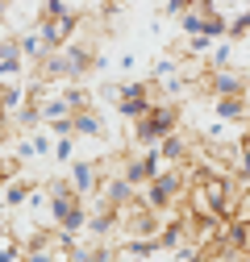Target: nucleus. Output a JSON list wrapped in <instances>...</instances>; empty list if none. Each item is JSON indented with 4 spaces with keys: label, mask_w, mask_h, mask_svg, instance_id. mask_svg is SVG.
I'll use <instances>...</instances> for the list:
<instances>
[{
    "label": "nucleus",
    "mask_w": 250,
    "mask_h": 262,
    "mask_svg": "<svg viewBox=\"0 0 250 262\" xmlns=\"http://www.w3.org/2000/svg\"><path fill=\"white\" fill-rule=\"evenodd\" d=\"M179 117H183L179 104H175V100H163V96H159V100H154V108H150L146 117L134 121V142L146 146V150H150V146H159L167 134H175V129H179Z\"/></svg>",
    "instance_id": "obj_1"
},
{
    "label": "nucleus",
    "mask_w": 250,
    "mask_h": 262,
    "mask_svg": "<svg viewBox=\"0 0 250 262\" xmlns=\"http://www.w3.org/2000/svg\"><path fill=\"white\" fill-rule=\"evenodd\" d=\"M154 108V79H134V83H121V100H117V113L125 121H138Z\"/></svg>",
    "instance_id": "obj_2"
},
{
    "label": "nucleus",
    "mask_w": 250,
    "mask_h": 262,
    "mask_svg": "<svg viewBox=\"0 0 250 262\" xmlns=\"http://www.w3.org/2000/svg\"><path fill=\"white\" fill-rule=\"evenodd\" d=\"M75 29H79V13L71 17H38V34L50 50H62L67 42H75Z\"/></svg>",
    "instance_id": "obj_3"
},
{
    "label": "nucleus",
    "mask_w": 250,
    "mask_h": 262,
    "mask_svg": "<svg viewBox=\"0 0 250 262\" xmlns=\"http://www.w3.org/2000/svg\"><path fill=\"white\" fill-rule=\"evenodd\" d=\"M204 88L213 96H246V75L238 67H204Z\"/></svg>",
    "instance_id": "obj_4"
},
{
    "label": "nucleus",
    "mask_w": 250,
    "mask_h": 262,
    "mask_svg": "<svg viewBox=\"0 0 250 262\" xmlns=\"http://www.w3.org/2000/svg\"><path fill=\"white\" fill-rule=\"evenodd\" d=\"M159 171H163V154H159V146H150L142 158H130V162H125V179H130L134 187H146Z\"/></svg>",
    "instance_id": "obj_5"
},
{
    "label": "nucleus",
    "mask_w": 250,
    "mask_h": 262,
    "mask_svg": "<svg viewBox=\"0 0 250 262\" xmlns=\"http://www.w3.org/2000/svg\"><path fill=\"white\" fill-rule=\"evenodd\" d=\"M38 83H75V75H71V58H67V50H50L42 62H38Z\"/></svg>",
    "instance_id": "obj_6"
},
{
    "label": "nucleus",
    "mask_w": 250,
    "mask_h": 262,
    "mask_svg": "<svg viewBox=\"0 0 250 262\" xmlns=\"http://www.w3.org/2000/svg\"><path fill=\"white\" fill-rule=\"evenodd\" d=\"M67 179L75 183V191H79V195H96V191H100V183H105V175H100V162H92V158L71 162Z\"/></svg>",
    "instance_id": "obj_7"
},
{
    "label": "nucleus",
    "mask_w": 250,
    "mask_h": 262,
    "mask_svg": "<svg viewBox=\"0 0 250 262\" xmlns=\"http://www.w3.org/2000/svg\"><path fill=\"white\" fill-rule=\"evenodd\" d=\"M213 117L250 125V96H213Z\"/></svg>",
    "instance_id": "obj_8"
},
{
    "label": "nucleus",
    "mask_w": 250,
    "mask_h": 262,
    "mask_svg": "<svg viewBox=\"0 0 250 262\" xmlns=\"http://www.w3.org/2000/svg\"><path fill=\"white\" fill-rule=\"evenodd\" d=\"M192 142H187L183 134H179V129H175V134H167L163 142H159V154H163V167H183V162L187 158H192Z\"/></svg>",
    "instance_id": "obj_9"
},
{
    "label": "nucleus",
    "mask_w": 250,
    "mask_h": 262,
    "mask_svg": "<svg viewBox=\"0 0 250 262\" xmlns=\"http://www.w3.org/2000/svg\"><path fill=\"white\" fill-rule=\"evenodd\" d=\"M100 195H105L109 204L125 208V204H134V183L125 179V171H121V175H109V179L100 183Z\"/></svg>",
    "instance_id": "obj_10"
},
{
    "label": "nucleus",
    "mask_w": 250,
    "mask_h": 262,
    "mask_svg": "<svg viewBox=\"0 0 250 262\" xmlns=\"http://www.w3.org/2000/svg\"><path fill=\"white\" fill-rule=\"evenodd\" d=\"M75 134L79 138H105V117L96 113V104L75 113Z\"/></svg>",
    "instance_id": "obj_11"
},
{
    "label": "nucleus",
    "mask_w": 250,
    "mask_h": 262,
    "mask_svg": "<svg viewBox=\"0 0 250 262\" xmlns=\"http://www.w3.org/2000/svg\"><path fill=\"white\" fill-rule=\"evenodd\" d=\"M21 54L29 58V62H34V67H38V62L50 54V46L42 42V34H38V29H34V34H21Z\"/></svg>",
    "instance_id": "obj_12"
},
{
    "label": "nucleus",
    "mask_w": 250,
    "mask_h": 262,
    "mask_svg": "<svg viewBox=\"0 0 250 262\" xmlns=\"http://www.w3.org/2000/svg\"><path fill=\"white\" fill-rule=\"evenodd\" d=\"M121 254L125 258H150V254H159V242H154V237H125Z\"/></svg>",
    "instance_id": "obj_13"
},
{
    "label": "nucleus",
    "mask_w": 250,
    "mask_h": 262,
    "mask_svg": "<svg viewBox=\"0 0 250 262\" xmlns=\"http://www.w3.org/2000/svg\"><path fill=\"white\" fill-rule=\"evenodd\" d=\"M29 191H34V183H29V179H13L9 187H5V208H21L25 200H29Z\"/></svg>",
    "instance_id": "obj_14"
},
{
    "label": "nucleus",
    "mask_w": 250,
    "mask_h": 262,
    "mask_svg": "<svg viewBox=\"0 0 250 262\" xmlns=\"http://www.w3.org/2000/svg\"><path fill=\"white\" fill-rule=\"evenodd\" d=\"M225 21H230V34H225V38H246V34H250V0H246L242 9H234Z\"/></svg>",
    "instance_id": "obj_15"
},
{
    "label": "nucleus",
    "mask_w": 250,
    "mask_h": 262,
    "mask_svg": "<svg viewBox=\"0 0 250 262\" xmlns=\"http://www.w3.org/2000/svg\"><path fill=\"white\" fill-rule=\"evenodd\" d=\"M175 71H183V67H179V54H163V58H154L150 79H154V83H163V79H171Z\"/></svg>",
    "instance_id": "obj_16"
},
{
    "label": "nucleus",
    "mask_w": 250,
    "mask_h": 262,
    "mask_svg": "<svg viewBox=\"0 0 250 262\" xmlns=\"http://www.w3.org/2000/svg\"><path fill=\"white\" fill-rule=\"evenodd\" d=\"M21 108V83H0V113Z\"/></svg>",
    "instance_id": "obj_17"
},
{
    "label": "nucleus",
    "mask_w": 250,
    "mask_h": 262,
    "mask_svg": "<svg viewBox=\"0 0 250 262\" xmlns=\"http://www.w3.org/2000/svg\"><path fill=\"white\" fill-rule=\"evenodd\" d=\"M21 175V158L17 154H5V150H0V183H13Z\"/></svg>",
    "instance_id": "obj_18"
},
{
    "label": "nucleus",
    "mask_w": 250,
    "mask_h": 262,
    "mask_svg": "<svg viewBox=\"0 0 250 262\" xmlns=\"http://www.w3.org/2000/svg\"><path fill=\"white\" fill-rule=\"evenodd\" d=\"M213 42H217V38H209V34H187L183 50H187V54H204V50H213Z\"/></svg>",
    "instance_id": "obj_19"
},
{
    "label": "nucleus",
    "mask_w": 250,
    "mask_h": 262,
    "mask_svg": "<svg viewBox=\"0 0 250 262\" xmlns=\"http://www.w3.org/2000/svg\"><path fill=\"white\" fill-rule=\"evenodd\" d=\"M204 67H230V42H213L209 50V62Z\"/></svg>",
    "instance_id": "obj_20"
},
{
    "label": "nucleus",
    "mask_w": 250,
    "mask_h": 262,
    "mask_svg": "<svg viewBox=\"0 0 250 262\" xmlns=\"http://www.w3.org/2000/svg\"><path fill=\"white\" fill-rule=\"evenodd\" d=\"M75 154V134L71 138H54V162H71Z\"/></svg>",
    "instance_id": "obj_21"
},
{
    "label": "nucleus",
    "mask_w": 250,
    "mask_h": 262,
    "mask_svg": "<svg viewBox=\"0 0 250 262\" xmlns=\"http://www.w3.org/2000/svg\"><path fill=\"white\" fill-rule=\"evenodd\" d=\"M75 9L67 5V0H42V17H71Z\"/></svg>",
    "instance_id": "obj_22"
},
{
    "label": "nucleus",
    "mask_w": 250,
    "mask_h": 262,
    "mask_svg": "<svg viewBox=\"0 0 250 262\" xmlns=\"http://www.w3.org/2000/svg\"><path fill=\"white\" fill-rule=\"evenodd\" d=\"M5 58H25L21 54V38H0V62Z\"/></svg>",
    "instance_id": "obj_23"
},
{
    "label": "nucleus",
    "mask_w": 250,
    "mask_h": 262,
    "mask_svg": "<svg viewBox=\"0 0 250 262\" xmlns=\"http://www.w3.org/2000/svg\"><path fill=\"white\" fill-rule=\"evenodd\" d=\"M163 13H167V17H175V21H179V17H183V13H187V0H167V5H163Z\"/></svg>",
    "instance_id": "obj_24"
},
{
    "label": "nucleus",
    "mask_w": 250,
    "mask_h": 262,
    "mask_svg": "<svg viewBox=\"0 0 250 262\" xmlns=\"http://www.w3.org/2000/svg\"><path fill=\"white\" fill-rule=\"evenodd\" d=\"M204 262H225V258L221 254H204Z\"/></svg>",
    "instance_id": "obj_25"
},
{
    "label": "nucleus",
    "mask_w": 250,
    "mask_h": 262,
    "mask_svg": "<svg viewBox=\"0 0 250 262\" xmlns=\"http://www.w3.org/2000/svg\"><path fill=\"white\" fill-rule=\"evenodd\" d=\"M5 13H9V0H0V17H5Z\"/></svg>",
    "instance_id": "obj_26"
},
{
    "label": "nucleus",
    "mask_w": 250,
    "mask_h": 262,
    "mask_svg": "<svg viewBox=\"0 0 250 262\" xmlns=\"http://www.w3.org/2000/svg\"><path fill=\"white\" fill-rule=\"evenodd\" d=\"M187 262H204V254H192V258H187Z\"/></svg>",
    "instance_id": "obj_27"
},
{
    "label": "nucleus",
    "mask_w": 250,
    "mask_h": 262,
    "mask_svg": "<svg viewBox=\"0 0 250 262\" xmlns=\"http://www.w3.org/2000/svg\"><path fill=\"white\" fill-rule=\"evenodd\" d=\"M105 262H117V258H105Z\"/></svg>",
    "instance_id": "obj_28"
}]
</instances>
